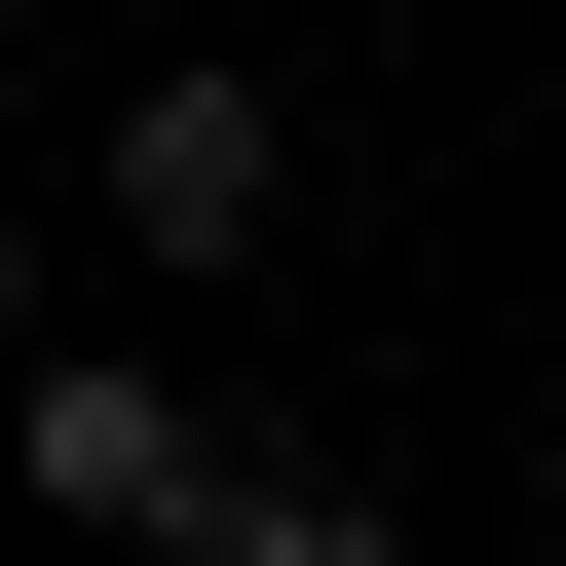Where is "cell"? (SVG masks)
Instances as JSON below:
<instances>
[{
	"instance_id": "6da1fadb",
	"label": "cell",
	"mask_w": 566,
	"mask_h": 566,
	"mask_svg": "<svg viewBox=\"0 0 566 566\" xmlns=\"http://www.w3.org/2000/svg\"><path fill=\"white\" fill-rule=\"evenodd\" d=\"M0 416H39V528H76V566H227V453H189V378H114V340H39Z\"/></svg>"
},
{
	"instance_id": "7a4b0ae2",
	"label": "cell",
	"mask_w": 566,
	"mask_h": 566,
	"mask_svg": "<svg viewBox=\"0 0 566 566\" xmlns=\"http://www.w3.org/2000/svg\"><path fill=\"white\" fill-rule=\"evenodd\" d=\"M264 189H303L264 76H151V114H114V227H151V264H264Z\"/></svg>"
},
{
	"instance_id": "3957f363",
	"label": "cell",
	"mask_w": 566,
	"mask_h": 566,
	"mask_svg": "<svg viewBox=\"0 0 566 566\" xmlns=\"http://www.w3.org/2000/svg\"><path fill=\"white\" fill-rule=\"evenodd\" d=\"M227 566H416V528H378V491H227Z\"/></svg>"
},
{
	"instance_id": "277c9868",
	"label": "cell",
	"mask_w": 566,
	"mask_h": 566,
	"mask_svg": "<svg viewBox=\"0 0 566 566\" xmlns=\"http://www.w3.org/2000/svg\"><path fill=\"white\" fill-rule=\"evenodd\" d=\"M0 378H39V264H0Z\"/></svg>"
}]
</instances>
